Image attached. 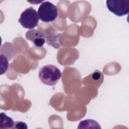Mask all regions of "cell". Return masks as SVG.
Instances as JSON below:
<instances>
[{"label": "cell", "instance_id": "cell-1", "mask_svg": "<svg viewBox=\"0 0 129 129\" xmlns=\"http://www.w3.org/2000/svg\"><path fill=\"white\" fill-rule=\"evenodd\" d=\"M40 80L43 84L52 86L57 83L61 77V73L59 69L51 64L42 67L39 70L38 74Z\"/></svg>", "mask_w": 129, "mask_h": 129}, {"label": "cell", "instance_id": "cell-2", "mask_svg": "<svg viewBox=\"0 0 129 129\" xmlns=\"http://www.w3.org/2000/svg\"><path fill=\"white\" fill-rule=\"evenodd\" d=\"M37 12L40 20L45 23L54 21L58 16L57 8L48 1L42 2Z\"/></svg>", "mask_w": 129, "mask_h": 129}, {"label": "cell", "instance_id": "cell-3", "mask_svg": "<svg viewBox=\"0 0 129 129\" xmlns=\"http://www.w3.org/2000/svg\"><path fill=\"white\" fill-rule=\"evenodd\" d=\"M39 19L38 12L30 7L21 13L18 22L24 28L33 29L38 25Z\"/></svg>", "mask_w": 129, "mask_h": 129}, {"label": "cell", "instance_id": "cell-4", "mask_svg": "<svg viewBox=\"0 0 129 129\" xmlns=\"http://www.w3.org/2000/svg\"><path fill=\"white\" fill-rule=\"evenodd\" d=\"M106 4L108 10L117 16L121 17L129 13V0H107Z\"/></svg>", "mask_w": 129, "mask_h": 129}, {"label": "cell", "instance_id": "cell-5", "mask_svg": "<svg viewBox=\"0 0 129 129\" xmlns=\"http://www.w3.org/2000/svg\"><path fill=\"white\" fill-rule=\"evenodd\" d=\"M26 37L32 41L37 47H42L45 43V39L43 34L38 30L32 29L27 32Z\"/></svg>", "mask_w": 129, "mask_h": 129}, {"label": "cell", "instance_id": "cell-6", "mask_svg": "<svg viewBox=\"0 0 129 129\" xmlns=\"http://www.w3.org/2000/svg\"><path fill=\"white\" fill-rule=\"evenodd\" d=\"M15 122L12 118L7 116L5 113H1V128H10L13 127Z\"/></svg>", "mask_w": 129, "mask_h": 129}]
</instances>
